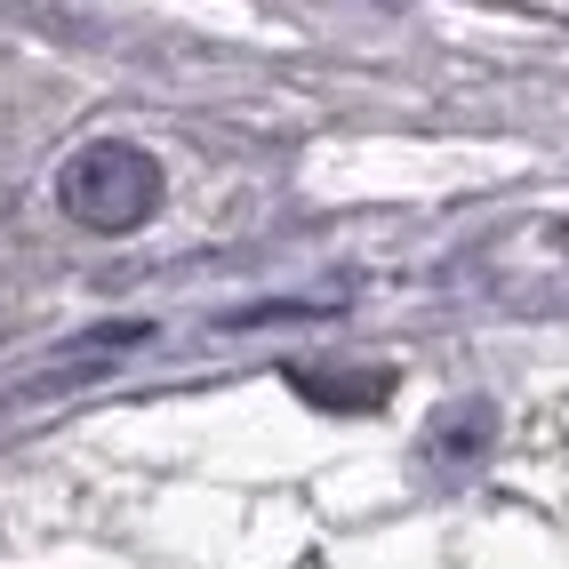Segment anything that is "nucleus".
I'll list each match as a JSON object with an SVG mask.
<instances>
[{"label": "nucleus", "mask_w": 569, "mask_h": 569, "mask_svg": "<svg viewBox=\"0 0 569 569\" xmlns=\"http://www.w3.org/2000/svg\"><path fill=\"white\" fill-rule=\"evenodd\" d=\"M57 201H64L72 224H89V233H129V224H144L161 209V161L121 144V137L81 144L57 177Z\"/></svg>", "instance_id": "f257e3e1"}, {"label": "nucleus", "mask_w": 569, "mask_h": 569, "mask_svg": "<svg viewBox=\"0 0 569 569\" xmlns=\"http://www.w3.org/2000/svg\"><path fill=\"white\" fill-rule=\"evenodd\" d=\"M289 386L306 393V401H329V409H369V401L393 393V377L369 369V377H353V386H346V377H321V369H289Z\"/></svg>", "instance_id": "f03ea898"}, {"label": "nucleus", "mask_w": 569, "mask_h": 569, "mask_svg": "<svg viewBox=\"0 0 569 569\" xmlns=\"http://www.w3.org/2000/svg\"><path fill=\"white\" fill-rule=\"evenodd\" d=\"M433 433H449L441 449H481V433H489V409H458V417H441Z\"/></svg>", "instance_id": "7ed1b4c3"}]
</instances>
